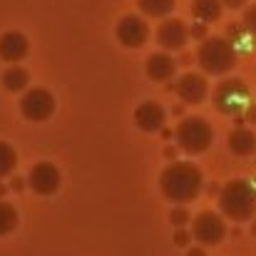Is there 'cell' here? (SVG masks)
<instances>
[{
  "label": "cell",
  "instance_id": "6da1fadb",
  "mask_svg": "<svg viewBox=\"0 0 256 256\" xmlns=\"http://www.w3.org/2000/svg\"><path fill=\"white\" fill-rule=\"evenodd\" d=\"M160 189L172 204H192L204 189V174L194 162H170L160 172Z\"/></svg>",
  "mask_w": 256,
  "mask_h": 256
},
{
  "label": "cell",
  "instance_id": "7a4b0ae2",
  "mask_svg": "<svg viewBox=\"0 0 256 256\" xmlns=\"http://www.w3.org/2000/svg\"><path fill=\"white\" fill-rule=\"evenodd\" d=\"M222 216L232 222H249L256 216V186L249 179H229L216 196Z\"/></svg>",
  "mask_w": 256,
  "mask_h": 256
},
{
  "label": "cell",
  "instance_id": "3957f363",
  "mask_svg": "<svg viewBox=\"0 0 256 256\" xmlns=\"http://www.w3.org/2000/svg\"><path fill=\"white\" fill-rule=\"evenodd\" d=\"M236 58L239 55H236L234 42L229 38H222V35H209L196 48V62H199L204 75L222 78V75L232 72L236 68Z\"/></svg>",
  "mask_w": 256,
  "mask_h": 256
},
{
  "label": "cell",
  "instance_id": "277c9868",
  "mask_svg": "<svg viewBox=\"0 0 256 256\" xmlns=\"http://www.w3.org/2000/svg\"><path fill=\"white\" fill-rule=\"evenodd\" d=\"M174 142L184 154H202L214 142V127L204 117H182L174 127Z\"/></svg>",
  "mask_w": 256,
  "mask_h": 256
},
{
  "label": "cell",
  "instance_id": "5b68a950",
  "mask_svg": "<svg viewBox=\"0 0 256 256\" xmlns=\"http://www.w3.org/2000/svg\"><path fill=\"white\" fill-rule=\"evenodd\" d=\"M20 114L28 122H48L55 114V97L45 87H28L20 97Z\"/></svg>",
  "mask_w": 256,
  "mask_h": 256
},
{
  "label": "cell",
  "instance_id": "8992f818",
  "mask_svg": "<svg viewBox=\"0 0 256 256\" xmlns=\"http://www.w3.org/2000/svg\"><path fill=\"white\" fill-rule=\"evenodd\" d=\"M192 236L199 246H216L226 239V222L216 212H199L192 219Z\"/></svg>",
  "mask_w": 256,
  "mask_h": 256
},
{
  "label": "cell",
  "instance_id": "52a82bcc",
  "mask_svg": "<svg viewBox=\"0 0 256 256\" xmlns=\"http://www.w3.org/2000/svg\"><path fill=\"white\" fill-rule=\"evenodd\" d=\"M246 100H249V87L239 78L222 80L214 90V107L224 114H239L246 107Z\"/></svg>",
  "mask_w": 256,
  "mask_h": 256
},
{
  "label": "cell",
  "instance_id": "ba28073f",
  "mask_svg": "<svg viewBox=\"0 0 256 256\" xmlns=\"http://www.w3.org/2000/svg\"><path fill=\"white\" fill-rule=\"evenodd\" d=\"M25 179H28V186L32 189V194L52 196L60 189V184H62V172L58 170V164L42 160V162L32 164V170H30V174Z\"/></svg>",
  "mask_w": 256,
  "mask_h": 256
},
{
  "label": "cell",
  "instance_id": "9c48e42d",
  "mask_svg": "<svg viewBox=\"0 0 256 256\" xmlns=\"http://www.w3.org/2000/svg\"><path fill=\"white\" fill-rule=\"evenodd\" d=\"M114 35L120 40L122 48H130V50H137L142 48L147 40H150V22L144 20V15H122L117 28H114Z\"/></svg>",
  "mask_w": 256,
  "mask_h": 256
},
{
  "label": "cell",
  "instance_id": "30bf717a",
  "mask_svg": "<svg viewBox=\"0 0 256 256\" xmlns=\"http://www.w3.org/2000/svg\"><path fill=\"white\" fill-rule=\"evenodd\" d=\"M157 38V45L167 52H176V50H184V45L192 40L189 38V25L182 20V18H164L154 32Z\"/></svg>",
  "mask_w": 256,
  "mask_h": 256
},
{
  "label": "cell",
  "instance_id": "8fae6325",
  "mask_svg": "<svg viewBox=\"0 0 256 256\" xmlns=\"http://www.w3.org/2000/svg\"><path fill=\"white\" fill-rule=\"evenodd\" d=\"M174 92H176L182 104H202L209 94V82L202 72H184L176 80Z\"/></svg>",
  "mask_w": 256,
  "mask_h": 256
},
{
  "label": "cell",
  "instance_id": "7c38bea8",
  "mask_svg": "<svg viewBox=\"0 0 256 256\" xmlns=\"http://www.w3.org/2000/svg\"><path fill=\"white\" fill-rule=\"evenodd\" d=\"M30 55V40L25 32L10 30L0 35V60L8 65H20Z\"/></svg>",
  "mask_w": 256,
  "mask_h": 256
},
{
  "label": "cell",
  "instance_id": "4fadbf2b",
  "mask_svg": "<svg viewBox=\"0 0 256 256\" xmlns=\"http://www.w3.org/2000/svg\"><path fill=\"white\" fill-rule=\"evenodd\" d=\"M134 124L142 130V132H162V127L167 124V110L154 102V100H147L142 104H137L134 110Z\"/></svg>",
  "mask_w": 256,
  "mask_h": 256
},
{
  "label": "cell",
  "instance_id": "5bb4252c",
  "mask_svg": "<svg viewBox=\"0 0 256 256\" xmlns=\"http://www.w3.org/2000/svg\"><path fill=\"white\" fill-rule=\"evenodd\" d=\"M144 72H147V78L152 82L164 85V82L174 80V75H176V60L172 58V52H167V50L152 52L147 58V62H144Z\"/></svg>",
  "mask_w": 256,
  "mask_h": 256
},
{
  "label": "cell",
  "instance_id": "9a60e30c",
  "mask_svg": "<svg viewBox=\"0 0 256 256\" xmlns=\"http://www.w3.org/2000/svg\"><path fill=\"white\" fill-rule=\"evenodd\" d=\"M229 152L236 157H249L256 152V134L249 127H236L229 134Z\"/></svg>",
  "mask_w": 256,
  "mask_h": 256
},
{
  "label": "cell",
  "instance_id": "2e32d148",
  "mask_svg": "<svg viewBox=\"0 0 256 256\" xmlns=\"http://www.w3.org/2000/svg\"><path fill=\"white\" fill-rule=\"evenodd\" d=\"M222 10H224L222 0H192V15L199 22H206V25L216 22L222 18Z\"/></svg>",
  "mask_w": 256,
  "mask_h": 256
},
{
  "label": "cell",
  "instance_id": "e0dca14e",
  "mask_svg": "<svg viewBox=\"0 0 256 256\" xmlns=\"http://www.w3.org/2000/svg\"><path fill=\"white\" fill-rule=\"evenodd\" d=\"M0 82L8 92H25L30 85V75L22 65H10L2 75H0Z\"/></svg>",
  "mask_w": 256,
  "mask_h": 256
},
{
  "label": "cell",
  "instance_id": "ac0fdd59",
  "mask_svg": "<svg viewBox=\"0 0 256 256\" xmlns=\"http://www.w3.org/2000/svg\"><path fill=\"white\" fill-rule=\"evenodd\" d=\"M174 8H176V0H137V10H140L144 18L164 20V18L172 15Z\"/></svg>",
  "mask_w": 256,
  "mask_h": 256
},
{
  "label": "cell",
  "instance_id": "d6986e66",
  "mask_svg": "<svg viewBox=\"0 0 256 256\" xmlns=\"http://www.w3.org/2000/svg\"><path fill=\"white\" fill-rule=\"evenodd\" d=\"M18 222H20V214H18V209H15L10 202L0 199V236H8V234H12V232L18 229Z\"/></svg>",
  "mask_w": 256,
  "mask_h": 256
},
{
  "label": "cell",
  "instance_id": "ffe728a7",
  "mask_svg": "<svg viewBox=\"0 0 256 256\" xmlns=\"http://www.w3.org/2000/svg\"><path fill=\"white\" fill-rule=\"evenodd\" d=\"M15 167H18V152H15V147L0 140V179L10 176L15 172Z\"/></svg>",
  "mask_w": 256,
  "mask_h": 256
},
{
  "label": "cell",
  "instance_id": "44dd1931",
  "mask_svg": "<svg viewBox=\"0 0 256 256\" xmlns=\"http://www.w3.org/2000/svg\"><path fill=\"white\" fill-rule=\"evenodd\" d=\"M170 222L179 229V226H186V224H192V214H189V209L186 206H182V204H176L174 209H172L170 214Z\"/></svg>",
  "mask_w": 256,
  "mask_h": 256
},
{
  "label": "cell",
  "instance_id": "7402d4cb",
  "mask_svg": "<svg viewBox=\"0 0 256 256\" xmlns=\"http://www.w3.org/2000/svg\"><path fill=\"white\" fill-rule=\"evenodd\" d=\"M244 28H246L252 35H256V2L249 5L246 12H244Z\"/></svg>",
  "mask_w": 256,
  "mask_h": 256
},
{
  "label": "cell",
  "instance_id": "603a6c76",
  "mask_svg": "<svg viewBox=\"0 0 256 256\" xmlns=\"http://www.w3.org/2000/svg\"><path fill=\"white\" fill-rule=\"evenodd\" d=\"M189 38H194V40H199V42L206 40V38H209V35H206V22H199V20H196V22L189 28Z\"/></svg>",
  "mask_w": 256,
  "mask_h": 256
},
{
  "label": "cell",
  "instance_id": "cb8c5ba5",
  "mask_svg": "<svg viewBox=\"0 0 256 256\" xmlns=\"http://www.w3.org/2000/svg\"><path fill=\"white\" fill-rule=\"evenodd\" d=\"M192 239H194V236H192V229L186 232L184 226H179V229L174 232V244H176V246H189Z\"/></svg>",
  "mask_w": 256,
  "mask_h": 256
},
{
  "label": "cell",
  "instance_id": "d4e9b609",
  "mask_svg": "<svg viewBox=\"0 0 256 256\" xmlns=\"http://www.w3.org/2000/svg\"><path fill=\"white\" fill-rule=\"evenodd\" d=\"M25 186H28V179H22V176H12L10 179V189L12 192H22Z\"/></svg>",
  "mask_w": 256,
  "mask_h": 256
},
{
  "label": "cell",
  "instance_id": "484cf974",
  "mask_svg": "<svg viewBox=\"0 0 256 256\" xmlns=\"http://www.w3.org/2000/svg\"><path fill=\"white\" fill-rule=\"evenodd\" d=\"M222 5H224V8H229V10H239V8H244V5H246V0H222Z\"/></svg>",
  "mask_w": 256,
  "mask_h": 256
},
{
  "label": "cell",
  "instance_id": "4316f807",
  "mask_svg": "<svg viewBox=\"0 0 256 256\" xmlns=\"http://www.w3.org/2000/svg\"><path fill=\"white\" fill-rule=\"evenodd\" d=\"M186 256H206V252H204V246H194V249H189Z\"/></svg>",
  "mask_w": 256,
  "mask_h": 256
},
{
  "label": "cell",
  "instance_id": "83f0119b",
  "mask_svg": "<svg viewBox=\"0 0 256 256\" xmlns=\"http://www.w3.org/2000/svg\"><path fill=\"white\" fill-rule=\"evenodd\" d=\"M179 62H184V65H189V62H192V55H186V52H182V58H179Z\"/></svg>",
  "mask_w": 256,
  "mask_h": 256
},
{
  "label": "cell",
  "instance_id": "f1b7e54d",
  "mask_svg": "<svg viewBox=\"0 0 256 256\" xmlns=\"http://www.w3.org/2000/svg\"><path fill=\"white\" fill-rule=\"evenodd\" d=\"M164 154H167L170 160H174V147H167V150H164Z\"/></svg>",
  "mask_w": 256,
  "mask_h": 256
},
{
  "label": "cell",
  "instance_id": "f546056e",
  "mask_svg": "<svg viewBox=\"0 0 256 256\" xmlns=\"http://www.w3.org/2000/svg\"><path fill=\"white\" fill-rule=\"evenodd\" d=\"M249 117H254L252 122H256V107H254V110H249Z\"/></svg>",
  "mask_w": 256,
  "mask_h": 256
},
{
  "label": "cell",
  "instance_id": "4dcf8cb0",
  "mask_svg": "<svg viewBox=\"0 0 256 256\" xmlns=\"http://www.w3.org/2000/svg\"><path fill=\"white\" fill-rule=\"evenodd\" d=\"M252 222H254V224H252V234H254V236H256V216H254V219H252Z\"/></svg>",
  "mask_w": 256,
  "mask_h": 256
},
{
  "label": "cell",
  "instance_id": "1f68e13d",
  "mask_svg": "<svg viewBox=\"0 0 256 256\" xmlns=\"http://www.w3.org/2000/svg\"><path fill=\"white\" fill-rule=\"evenodd\" d=\"M0 194H5V186H2V184H0Z\"/></svg>",
  "mask_w": 256,
  "mask_h": 256
}]
</instances>
